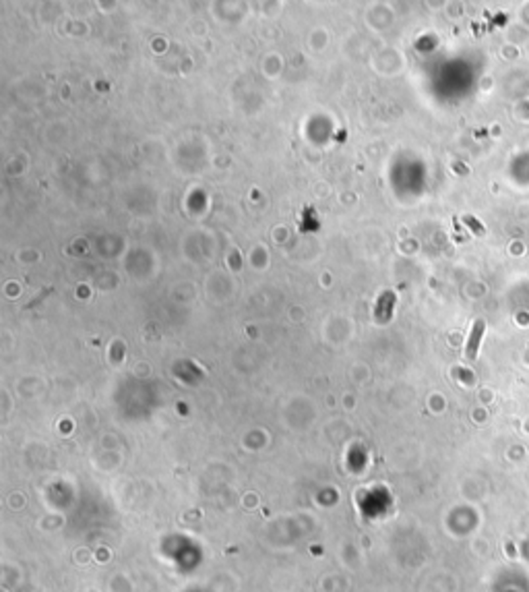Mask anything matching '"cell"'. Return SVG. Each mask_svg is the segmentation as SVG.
<instances>
[{"instance_id":"6da1fadb","label":"cell","mask_w":529,"mask_h":592,"mask_svg":"<svg viewBox=\"0 0 529 592\" xmlns=\"http://www.w3.org/2000/svg\"><path fill=\"white\" fill-rule=\"evenodd\" d=\"M395 303H397V294L393 292V290H385V292L379 296V303H376V319H379L381 323H386L391 319V315H393V307H395Z\"/></svg>"},{"instance_id":"7a4b0ae2","label":"cell","mask_w":529,"mask_h":592,"mask_svg":"<svg viewBox=\"0 0 529 592\" xmlns=\"http://www.w3.org/2000/svg\"><path fill=\"white\" fill-rule=\"evenodd\" d=\"M484 329H486V323L478 319L474 323V329L469 333V340H467V348H465V356L469 361H474L476 354H478V348H480V342H481V335H484Z\"/></svg>"},{"instance_id":"3957f363","label":"cell","mask_w":529,"mask_h":592,"mask_svg":"<svg viewBox=\"0 0 529 592\" xmlns=\"http://www.w3.org/2000/svg\"><path fill=\"white\" fill-rule=\"evenodd\" d=\"M463 224L474 232V234H478V236H484L486 234V230H484V226H481L478 219L474 217V215H463Z\"/></svg>"},{"instance_id":"277c9868","label":"cell","mask_w":529,"mask_h":592,"mask_svg":"<svg viewBox=\"0 0 529 592\" xmlns=\"http://www.w3.org/2000/svg\"><path fill=\"white\" fill-rule=\"evenodd\" d=\"M527 361H529V354H527Z\"/></svg>"}]
</instances>
